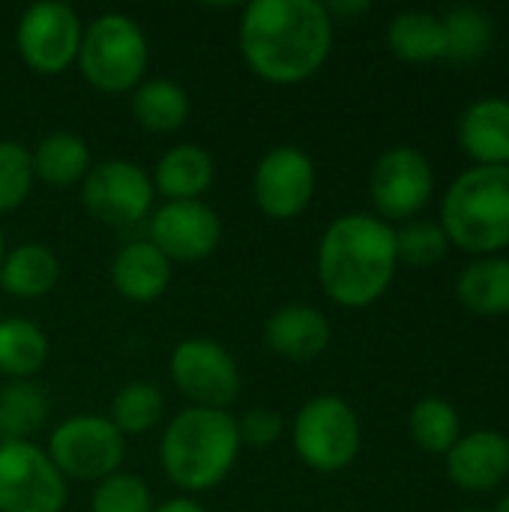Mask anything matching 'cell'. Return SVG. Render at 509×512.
<instances>
[{"instance_id":"cell-1","label":"cell","mask_w":509,"mask_h":512,"mask_svg":"<svg viewBox=\"0 0 509 512\" xmlns=\"http://www.w3.org/2000/svg\"><path fill=\"white\" fill-rule=\"evenodd\" d=\"M333 45V18L315 0H255L243 9L240 51L249 69L270 84L312 78Z\"/></svg>"},{"instance_id":"cell-2","label":"cell","mask_w":509,"mask_h":512,"mask_svg":"<svg viewBox=\"0 0 509 512\" xmlns=\"http://www.w3.org/2000/svg\"><path fill=\"white\" fill-rule=\"evenodd\" d=\"M396 267V231L384 219L348 213L330 222L321 237L318 279L324 294L345 309H363L381 300Z\"/></svg>"},{"instance_id":"cell-3","label":"cell","mask_w":509,"mask_h":512,"mask_svg":"<svg viewBox=\"0 0 509 512\" xmlns=\"http://www.w3.org/2000/svg\"><path fill=\"white\" fill-rule=\"evenodd\" d=\"M240 453V429L228 411L186 408L180 411L159 444L165 477L183 492H207L219 486Z\"/></svg>"},{"instance_id":"cell-4","label":"cell","mask_w":509,"mask_h":512,"mask_svg":"<svg viewBox=\"0 0 509 512\" xmlns=\"http://www.w3.org/2000/svg\"><path fill=\"white\" fill-rule=\"evenodd\" d=\"M441 228L450 243L480 258L509 246V168L477 165L456 177L441 204Z\"/></svg>"},{"instance_id":"cell-5","label":"cell","mask_w":509,"mask_h":512,"mask_svg":"<svg viewBox=\"0 0 509 512\" xmlns=\"http://www.w3.org/2000/svg\"><path fill=\"white\" fill-rule=\"evenodd\" d=\"M78 66L87 84L99 93H126L147 69V39L129 15L105 12L87 24L78 48Z\"/></svg>"},{"instance_id":"cell-6","label":"cell","mask_w":509,"mask_h":512,"mask_svg":"<svg viewBox=\"0 0 509 512\" xmlns=\"http://www.w3.org/2000/svg\"><path fill=\"white\" fill-rule=\"evenodd\" d=\"M294 450L312 471L336 474L360 453V420L339 396L309 399L294 420Z\"/></svg>"},{"instance_id":"cell-7","label":"cell","mask_w":509,"mask_h":512,"mask_svg":"<svg viewBox=\"0 0 509 512\" xmlns=\"http://www.w3.org/2000/svg\"><path fill=\"white\" fill-rule=\"evenodd\" d=\"M123 456L126 438L114 429L111 420L93 414L63 420L48 441V459L63 474V480H105L117 474Z\"/></svg>"},{"instance_id":"cell-8","label":"cell","mask_w":509,"mask_h":512,"mask_svg":"<svg viewBox=\"0 0 509 512\" xmlns=\"http://www.w3.org/2000/svg\"><path fill=\"white\" fill-rule=\"evenodd\" d=\"M66 480L30 441L0 444V512H60Z\"/></svg>"},{"instance_id":"cell-9","label":"cell","mask_w":509,"mask_h":512,"mask_svg":"<svg viewBox=\"0 0 509 512\" xmlns=\"http://www.w3.org/2000/svg\"><path fill=\"white\" fill-rule=\"evenodd\" d=\"M81 36L84 30L75 9L57 0H45V3H33L21 15L15 30V45L21 60L33 72L57 75L78 60Z\"/></svg>"},{"instance_id":"cell-10","label":"cell","mask_w":509,"mask_h":512,"mask_svg":"<svg viewBox=\"0 0 509 512\" xmlns=\"http://www.w3.org/2000/svg\"><path fill=\"white\" fill-rule=\"evenodd\" d=\"M171 381L195 408L225 411L240 396L234 357L210 339H183L171 354Z\"/></svg>"},{"instance_id":"cell-11","label":"cell","mask_w":509,"mask_h":512,"mask_svg":"<svg viewBox=\"0 0 509 512\" xmlns=\"http://www.w3.org/2000/svg\"><path fill=\"white\" fill-rule=\"evenodd\" d=\"M81 201L90 216L108 225H135L153 204V183L147 171L126 159H108L90 165L81 180Z\"/></svg>"},{"instance_id":"cell-12","label":"cell","mask_w":509,"mask_h":512,"mask_svg":"<svg viewBox=\"0 0 509 512\" xmlns=\"http://www.w3.org/2000/svg\"><path fill=\"white\" fill-rule=\"evenodd\" d=\"M435 189L429 159L414 147H393L378 156L369 174V195L384 219L417 216Z\"/></svg>"},{"instance_id":"cell-13","label":"cell","mask_w":509,"mask_h":512,"mask_svg":"<svg viewBox=\"0 0 509 512\" xmlns=\"http://www.w3.org/2000/svg\"><path fill=\"white\" fill-rule=\"evenodd\" d=\"M315 165L300 147H273L255 168L252 192L264 216L285 222L297 219L315 198Z\"/></svg>"},{"instance_id":"cell-14","label":"cell","mask_w":509,"mask_h":512,"mask_svg":"<svg viewBox=\"0 0 509 512\" xmlns=\"http://www.w3.org/2000/svg\"><path fill=\"white\" fill-rule=\"evenodd\" d=\"M222 240V222L204 201H168L150 219V243L168 261H204Z\"/></svg>"},{"instance_id":"cell-15","label":"cell","mask_w":509,"mask_h":512,"mask_svg":"<svg viewBox=\"0 0 509 512\" xmlns=\"http://www.w3.org/2000/svg\"><path fill=\"white\" fill-rule=\"evenodd\" d=\"M447 474L462 492H492L509 477V438L492 429L462 435L447 453Z\"/></svg>"},{"instance_id":"cell-16","label":"cell","mask_w":509,"mask_h":512,"mask_svg":"<svg viewBox=\"0 0 509 512\" xmlns=\"http://www.w3.org/2000/svg\"><path fill=\"white\" fill-rule=\"evenodd\" d=\"M264 342L273 354H279L291 363H309L327 351L330 321L306 303H291V306L276 309L267 318Z\"/></svg>"},{"instance_id":"cell-17","label":"cell","mask_w":509,"mask_h":512,"mask_svg":"<svg viewBox=\"0 0 509 512\" xmlns=\"http://www.w3.org/2000/svg\"><path fill=\"white\" fill-rule=\"evenodd\" d=\"M459 144L477 165H509V99L486 96L465 108Z\"/></svg>"},{"instance_id":"cell-18","label":"cell","mask_w":509,"mask_h":512,"mask_svg":"<svg viewBox=\"0 0 509 512\" xmlns=\"http://www.w3.org/2000/svg\"><path fill=\"white\" fill-rule=\"evenodd\" d=\"M111 282L117 294H123L126 300L150 303L168 291L171 261L150 240H135L117 252L111 264Z\"/></svg>"},{"instance_id":"cell-19","label":"cell","mask_w":509,"mask_h":512,"mask_svg":"<svg viewBox=\"0 0 509 512\" xmlns=\"http://www.w3.org/2000/svg\"><path fill=\"white\" fill-rule=\"evenodd\" d=\"M216 174L213 156L198 144H180L171 147L153 174V189L162 192L168 201H201V195L210 189Z\"/></svg>"},{"instance_id":"cell-20","label":"cell","mask_w":509,"mask_h":512,"mask_svg":"<svg viewBox=\"0 0 509 512\" xmlns=\"http://www.w3.org/2000/svg\"><path fill=\"white\" fill-rule=\"evenodd\" d=\"M456 297L480 318L509 315V258L486 255L471 261L456 279Z\"/></svg>"},{"instance_id":"cell-21","label":"cell","mask_w":509,"mask_h":512,"mask_svg":"<svg viewBox=\"0 0 509 512\" xmlns=\"http://www.w3.org/2000/svg\"><path fill=\"white\" fill-rule=\"evenodd\" d=\"M60 279L57 255L39 243H24L3 255L0 261V288L18 300H36L54 291Z\"/></svg>"},{"instance_id":"cell-22","label":"cell","mask_w":509,"mask_h":512,"mask_svg":"<svg viewBox=\"0 0 509 512\" xmlns=\"http://www.w3.org/2000/svg\"><path fill=\"white\" fill-rule=\"evenodd\" d=\"M30 159H33V177H39L48 186H72L84 180L90 171V150L84 138L72 132L45 135L30 153Z\"/></svg>"},{"instance_id":"cell-23","label":"cell","mask_w":509,"mask_h":512,"mask_svg":"<svg viewBox=\"0 0 509 512\" xmlns=\"http://www.w3.org/2000/svg\"><path fill=\"white\" fill-rule=\"evenodd\" d=\"M387 42L399 60L432 63L447 54L444 24L432 12H402L387 27Z\"/></svg>"},{"instance_id":"cell-24","label":"cell","mask_w":509,"mask_h":512,"mask_svg":"<svg viewBox=\"0 0 509 512\" xmlns=\"http://www.w3.org/2000/svg\"><path fill=\"white\" fill-rule=\"evenodd\" d=\"M132 114L138 120L141 129L156 132V135H168L177 132L186 117H189V96L180 84L165 81V78H153L147 84H141L132 96Z\"/></svg>"},{"instance_id":"cell-25","label":"cell","mask_w":509,"mask_h":512,"mask_svg":"<svg viewBox=\"0 0 509 512\" xmlns=\"http://www.w3.org/2000/svg\"><path fill=\"white\" fill-rule=\"evenodd\" d=\"M48 360L45 333L24 318L0 321V375L12 381H27Z\"/></svg>"},{"instance_id":"cell-26","label":"cell","mask_w":509,"mask_h":512,"mask_svg":"<svg viewBox=\"0 0 509 512\" xmlns=\"http://www.w3.org/2000/svg\"><path fill=\"white\" fill-rule=\"evenodd\" d=\"M48 399L30 381H12L0 390V444L30 441L45 426Z\"/></svg>"},{"instance_id":"cell-27","label":"cell","mask_w":509,"mask_h":512,"mask_svg":"<svg viewBox=\"0 0 509 512\" xmlns=\"http://www.w3.org/2000/svg\"><path fill=\"white\" fill-rule=\"evenodd\" d=\"M408 429H411V438L417 441V447H423L426 453H435V456H441V453L447 456L453 450V444L462 438V423H459L456 408L438 396L420 399L414 405Z\"/></svg>"},{"instance_id":"cell-28","label":"cell","mask_w":509,"mask_h":512,"mask_svg":"<svg viewBox=\"0 0 509 512\" xmlns=\"http://www.w3.org/2000/svg\"><path fill=\"white\" fill-rule=\"evenodd\" d=\"M162 414H165L162 393L153 384H144V381L126 384L111 402V423L123 438L126 435H144V432L156 429Z\"/></svg>"},{"instance_id":"cell-29","label":"cell","mask_w":509,"mask_h":512,"mask_svg":"<svg viewBox=\"0 0 509 512\" xmlns=\"http://www.w3.org/2000/svg\"><path fill=\"white\" fill-rule=\"evenodd\" d=\"M444 36H447V54L450 60L468 63L486 54L492 42V21L483 9L477 6H456L444 18Z\"/></svg>"},{"instance_id":"cell-30","label":"cell","mask_w":509,"mask_h":512,"mask_svg":"<svg viewBox=\"0 0 509 512\" xmlns=\"http://www.w3.org/2000/svg\"><path fill=\"white\" fill-rule=\"evenodd\" d=\"M450 249V240L435 222H411L396 231V258L408 267H432Z\"/></svg>"},{"instance_id":"cell-31","label":"cell","mask_w":509,"mask_h":512,"mask_svg":"<svg viewBox=\"0 0 509 512\" xmlns=\"http://www.w3.org/2000/svg\"><path fill=\"white\" fill-rule=\"evenodd\" d=\"M90 512H153V498L141 477L117 471L96 486Z\"/></svg>"},{"instance_id":"cell-32","label":"cell","mask_w":509,"mask_h":512,"mask_svg":"<svg viewBox=\"0 0 509 512\" xmlns=\"http://www.w3.org/2000/svg\"><path fill=\"white\" fill-rule=\"evenodd\" d=\"M33 186V159L18 141H0V213L21 207Z\"/></svg>"},{"instance_id":"cell-33","label":"cell","mask_w":509,"mask_h":512,"mask_svg":"<svg viewBox=\"0 0 509 512\" xmlns=\"http://www.w3.org/2000/svg\"><path fill=\"white\" fill-rule=\"evenodd\" d=\"M237 429H240V444H252V447H270L282 438V414L273 411V408H264V405H255L243 414V420H237Z\"/></svg>"},{"instance_id":"cell-34","label":"cell","mask_w":509,"mask_h":512,"mask_svg":"<svg viewBox=\"0 0 509 512\" xmlns=\"http://www.w3.org/2000/svg\"><path fill=\"white\" fill-rule=\"evenodd\" d=\"M153 512H207L201 504L189 501V498H171L162 507H153Z\"/></svg>"},{"instance_id":"cell-35","label":"cell","mask_w":509,"mask_h":512,"mask_svg":"<svg viewBox=\"0 0 509 512\" xmlns=\"http://www.w3.org/2000/svg\"><path fill=\"white\" fill-rule=\"evenodd\" d=\"M327 12H339V15H357V12H369V3L366 0H357V3H330Z\"/></svg>"},{"instance_id":"cell-36","label":"cell","mask_w":509,"mask_h":512,"mask_svg":"<svg viewBox=\"0 0 509 512\" xmlns=\"http://www.w3.org/2000/svg\"><path fill=\"white\" fill-rule=\"evenodd\" d=\"M495 512H509V495H504V498L498 501V507H495Z\"/></svg>"},{"instance_id":"cell-37","label":"cell","mask_w":509,"mask_h":512,"mask_svg":"<svg viewBox=\"0 0 509 512\" xmlns=\"http://www.w3.org/2000/svg\"><path fill=\"white\" fill-rule=\"evenodd\" d=\"M0 261H3V231H0Z\"/></svg>"},{"instance_id":"cell-38","label":"cell","mask_w":509,"mask_h":512,"mask_svg":"<svg viewBox=\"0 0 509 512\" xmlns=\"http://www.w3.org/2000/svg\"><path fill=\"white\" fill-rule=\"evenodd\" d=\"M462 512H483V510H462Z\"/></svg>"},{"instance_id":"cell-39","label":"cell","mask_w":509,"mask_h":512,"mask_svg":"<svg viewBox=\"0 0 509 512\" xmlns=\"http://www.w3.org/2000/svg\"><path fill=\"white\" fill-rule=\"evenodd\" d=\"M507 168H509V165H507Z\"/></svg>"}]
</instances>
